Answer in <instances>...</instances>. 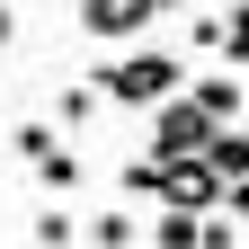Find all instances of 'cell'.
Wrapping results in <instances>:
<instances>
[{"instance_id": "6da1fadb", "label": "cell", "mask_w": 249, "mask_h": 249, "mask_svg": "<svg viewBox=\"0 0 249 249\" xmlns=\"http://www.w3.org/2000/svg\"><path fill=\"white\" fill-rule=\"evenodd\" d=\"M98 98L107 107H160V98H187V53H116L98 71Z\"/></svg>"}, {"instance_id": "7a4b0ae2", "label": "cell", "mask_w": 249, "mask_h": 249, "mask_svg": "<svg viewBox=\"0 0 249 249\" xmlns=\"http://www.w3.org/2000/svg\"><path fill=\"white\" fill-rule=\"evenodd\" d=\"M223 134L196 98H160L151 107V160H205V142Z\"/></svg>"}, {"instance_id": "3957f363", "label": "cell", "mask_w": 249, "mask_h": 249, "mask_svg": "<svg viewBox=\"0 0 249 249\" xmlns=\"http://www.w3.org/2000/svg\"><path fill=\"white\" fill-rule=\"evenodd\" d=\"M160 9H178V0H80V36H98V45H134Z\"/></svg>"}, {"instance_id": "277c9868", "label": "cell", "mask_w": 249, "mask_h": 249, "mask_svg": "<svg viewBox=\"0 0 249 249\" xmlns=\"http://www.w3.org/2000/svg\"><path fill=\"white\" fill-rule=\"evenodd\" d=\"M160 205H178V213H223V169H213V160H160Z\"/></svg>"}, {"instance_id": "5b68a950", "label": "cell", "mask_w": 249, "mask_h": 249, "mask_svg": "<svg viewBox=\"0 0 249 249\" xmlns=\"http://www.w3.org/2000/svg\"><path fill=\"white\" fill-rule=\"evenodd\" d=\"M187 98H196L213 124H240V98H249V89H240V71H205L196 89H187Z\"/></svg>"}, {"instance_id": "8992f818", "label": "cell", "mask_w": 249, "mask_h": 249, "mask_svg": "<svg viewBox=\"0 0 249 249\" xmlns=\"http://www.w3.org/2000/svg\"><path fill=\"white\" fill-rule=\"evenodd\" d=\"M205 160L223 169V187H231V178H249V134H231V124H223V134L205 142Z\"/></svg>"}, {"instance_id": "52a82bcc", "label": "cell", "mask_w": 249, "mask_h": 249, "mask_svg": "<svg viewBox=\"0 0 249 249\" xmlns=\"http://www.w3.org/2000/svg\"><path fill=\"white\" fill-rule=\"evenodd\" d=\"M98 107H107V98H98V80H71V89L53 98V124H89Z\"/></svg>"}, {"instance_id": "ba28073f", "label": "cell", "mask_w": 249, "mask_h": 249, "mask_svg": "<svg viewBox=\"0 0 249 249\" xmlns=\"http://www.w3.org/2000/svg\"><path fill=\"white\" fill-rule=\"evenodd\" d=\"M196 223H205V213H178V205H160V223H151V249H196Z\"/></svg>"}, {"instance_id": "9c48e42d", "label": "cell", "mask_w": 249, "mask_h": 249, "mask_svg": "<svg viewBox=\"0 0 249 249\" xmlns=\"http://www.w3.org/2000/svg\"><path fill=\"white\" fill-rule=\"evenodd\" d=\"M9 142H18V160H27V169H45L53 151H62V142H53V124H18Z\"/></svg>"}, {"instance_id": "30bf717a", "label": "cell", "mask_w": 249, "mask_h": 249, "mask_svg": "<svg viewBox=\"0 0 249 249\" xmlns=\"http://www.w3.org/2000/svg\"><path fill=\"white\" fill-rule=\"evenodd\" d=\"M71 240H80V223H71L62 205H45V213H36V249H71Z\"/></svg>"}, {"instance_id": "8fae6325", "label": "cell", "mask_w": 249, "mask_h": 249, "mask_svg": "<svg viewBox=\"0 0 249 249\" xmlns=\"http://www.w3.org/2000/svg\"><path fill=\"white\" fill-rule=\"evenodd\" d=\"M89 249H134V213H98L89 223Z\"/></svg>"}, {"instance_id": "7c38bea8", "label": "cell", "mask_w": 249, "mask_h": 249, "mask_svg": "<svg viewBox=\"0 0 249 249\" xmlns=\"http://www.w3.org/2000/svg\"><path fill=\"white\" fill-rule=\"evenodd\" d=\"M223 45H231V62H249V0L223 9Z\"/></svg>"}, {"instance_id": "4fadbf2b", "label": "cell", "mask_w": 249, "mask_h": 249, "mask_svg": "<svg viewBox=\"0 0 249 249\" xmlns=\"http://www.w3.org/2000/svg\"><path fill=\"white\" fill-rule=\"evenodd\" d=\"M124 196H151V205H160V160H124Z\"/></svg>"}, {"instance_id": "5bb4252c", "label": "cell", "mask_w": 249, "mask_h": 249, "mask_svg": "<svg viewBox=\"0 0 249 249\" xmlns=\"http://www.w3.org/2000/svg\"><path fill=\"white\" fill-rule=\"evenodd\" d=\"M36 178H45V187H53V196H71V187H80V160H71V151H53V160H45V169H36Z\"/></svg>"}, {"instance_id": "9a60e30c", "label": "cell", "mask_w": 249, "mask_h": 249, "mask_svg": "<svg viewBox=\"0 0 249 249\" xmlns=\"http://www.w3.org/2000/svg\"><path fill=\"white\" fill-rule=\"evenodd\" d=\"M231 231H240L231 213H205V223H196V249H231Z\"/></svg>"}, {"instance_id": "2e32d148", "label": "cell", "mask_w": 249, "mask_h": 249, "mask_svg": "<svg viewBox=\"0 0 249 249\" xmlns=\"http://www.w3.org/2000/svg\"><path fill=\"white\" fill-rule=\"evenodd\" d=\"M223 213H231V223H249V178H231V187H223Z\"/></svg>"}, {"instance_id": "e0dca14e", "label": "cell", "mask_w": 249, "mask_h": 249, "mask_svg": "<svg viewBox=\"0 0 249 249\" xmlns=\"http://www.w3.org/2000/svg\"><path fill=\"white\" fill-rule=\"evenodd\" d=\"M9 45H18V9L0 0V53H9Z\"/></svg>"}, {"instance_id": "ac0fdd59", "label": "cell", "mask_w": 249, "mask_h": 249, "mask_svg": "<svg viewBox=\"0 0 249 249\" xmlns=\"http://www.w3.org/2000/svg\"><path fill=\"white\" fill-rule=\"evenodd\" d=\"M223 9H231V0H223Z\"/></svg>"}]
</instances>
